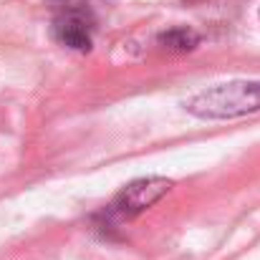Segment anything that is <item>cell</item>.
<instances>
[{"label": "cell", "mask_w": 260, "mask_h": 260, "mask_svg": "<svg viewBox=\"0 0 260 260\" xmlns=\"http://www.w3.org/2000/svg\"><path fill=\"white\" fill-rule=\"evenodd\" d=\"M172 187L174 182L167 177H139L111 200L109 215L116 220H134L149 207H154L162 197H167Z\"/></svg>", "instance_id": "cell-2"}, {"label": "cell", "mask_w": 260, "mask_h": 260, "mask_svg": "<svg viewBox=\"0 0 260 260\" xmlns=\"http://www.w3.org/2000/svg\"><path fill=\"white\" fill-rule=\"evenodd\" d=\"M93 28H96V18L88 8H79V5H66L51 25L53 38L71 48V51H91L93 43Z\"/></svg>", "instance_id": "cell-3"}, {"label": "cell", "mask_w": 260, "mask_h": 260, "mask_svg": "<svg viewBox=\"0 0 260 260\" xmlns=\"http://www.w3.org/2000/svg\"><path fill=\"white\" fill-rule=\"evenodd\" d=\"M157 43L165 51H170V53H187V51H194L200 46V33L194 28L177 25V28H170V30L159 33Z\"/></svg>", "instance_id": "cell-4"}, {"label": "cell", "mask_w": 260, "mask_h": 260, "mask_svg": "<svg viewBox=\"0 0 260 260\" xmlns=\"http://www.w3.org/2000/svg\"><path fill=\"white\" fill-rule=\"evenodd\" d=\"M197 119H238L260 111V81H228L202 88L184 101Z\"/></svg>", "instance_id": "cell-1"}]
</instances>
